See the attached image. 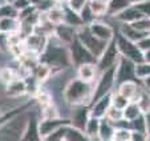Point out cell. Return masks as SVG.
<instances>
[{
  "mask_svg": "<svg viewBox=\"0 0 150 141\" xmlns=\"http://www.w3.org/2000/svg\"><path fill=\"white\" fill-rule=\"evenodd\" d=\"M136 73H137L138 80L149 76L150 75V64L149 63H141V64H137L136 65Z\"/></svg>",
  "mask_w": 150,
  "mask_h": 141,
  "instance_id": "cell-38",
  "label": "cell"
},
{
  "mask_svg": "<svg viewBox=\"0 0 150 141\" xmlns=\"http://www.w3.org/2000/svg\"><path fill=\"white\" fill-rule=\"evenodd\" d=\"M62 8H64V23H65L67 26H71L76 29L81 28L84 26V23H82L79 12L72 9L67 3L62 4Z\"/></svg>",
  "mask_w": 150,
  "mask_h": 141,
  "instance_id": "cell-17",
  "label": "cell"
},
{
  "mask_svg": "<svg viewBox=\"0 0 150 141\" xmlns=\"http://www.w3.org/2000/svg\"><path fill=\"white\" fill-rule=\"evenodd\" d=\"M145 119H146V130H147V136L150 137V112L145 113Z\"/></svg>",
  "mask_w": 150,
  "mask_h": 141,
  "instance_id": "cell-45",
  "label": "cell"
},
{
  "mask_svg": "<svg viewBox=\"0 0 150 141\" xmlns=\"http://www.w3.org/2000/svg\"><path fill=\"white\" fill-rule=\"evenodd\" d=\"M130 141H150V137L146 133H139V132H132Z\"/></svg>",
  "mask_w": 150,
  "mask_h": 141,
  "instance_id": "cell-42",
  "label": "cell"
},
{
  "mask_svg": "<svg viewBox=\"0 0 150 141\" xmlns=\"http://www.w3.org/2000/svg\"><path fill=\"white\" fill-rule=\"evenodd\" d=\"M104 119L109 120V121L112 122V124H117L118 121H121V120H124V113H122L121 109H117V108L112 107L108 109V112H106V116H105Z\"/></svg>",
  "mask_w": 150,
  "mask_h": 141,
  "instance_id": "cell-31",
  "label": "cell"
},
{
  "mask_svg": "<svg viewBox=\"0 0 150 141\" xmlns=\"http://www.w3.org/2000/svg\"><path fill=\"white\" fill-rule=\"evenodd\" d=\"M20 77L17 70L15 68H9V67H4L0 68V81L3 83L4 85H7L8 83H11L13 79Z\"/></svg>",
  "mask_w": 150,
  "mask_h": 141,
  "instance_id": "cell-29",
  "label": "cell"
},
{
  "mask_svg": "<svg viewBox=\"0 0 150 141\" xmlns=\"http://www.w3.org/2000/svg\"><path fill=\"white\" fill-rule=\"evenodd\" d=\"M100 122H101V120L96 119V117H92V116H89L88 121H86V125H85V128H84V132H85V135L88 136V137H91L92 141H93L94 138H98Z\"/></svg>",
  "mask_w": 150,
  "mask_h": 141,
  "instance_id": "cell-26",
  "label": "cell"
},
{
  "mask_svg": "<svg viewBox=\"0 0 150 141\" xmlns=\"http://www.w3.org/2000/svg\"><path fill=\"white\" fill-rule=\"evenodd\" d=\"M88 6L96 17L108 15V0H88Z\"/></svg>",
  "mask_w": 150,
  "mask_h": 141,
  "instance_id": "cell-24",
  "label": "cell"
},
{
  "mask_svg": "<svg viewBox=\"0 0 150 141\" xmlns=\"http://www.w3.org/2000/svg\"><path fill=\"white\" fill-rule=\"evenodd\" d=\"M6 4H8V1H7V0H0V8H1V7H4Z\"/></svg>",
  "mask_w": 150,
  "mask_h": 141,
  "instance_id": "cell-48",
  "label": "cell"
},
{
  "mask_svg": "<svg viewBox=\"0 0 150 141\" xmlns=\"http://www.w3.org/2000/svg\"><path fill=\"white\" fill-rule=\"evenodd\" d=\"M144 63H149L150 64V49L144 51Z\"/></svg>",
  "mask_w": 150,
  "mask_h": 141,
  "instance_id": "cell-46",
  "label": "cell"
},
{
  "mask_svg": "<svg viewBox=\"0 0 150 141\" xmlns=\"http://www.w3.org/2000/svg\"><path fill=\"white\" fill-rule=\"evenodd\" d=\"M114 130H116V128H114V125L112 124L109 120L101 119L100 130H98V138L100 140H113Z\"/></svg>",
  "mask_w": 150,
  "mask_h": 141,
  "instance_id": "cell-25",
  "label": "cell"
},
{
  "mask_svg": "<svg viewBox=\"0 0 150 141\" xmlns=\"http://www.w3.org/2000/svg\"><path fill=\"white\" fill-rule=\"evenodd\" d=\"M88 28L94 37H97L98 40L105 41V43L112 41L114 39V36H116V31H114V28L110 24L101 21V20H97V19L89 24Z\"/></svg>",
  "mask_w": 150,
  "mask_h": 141,
  "instance_id": "cell-8",
  "label": "cell"
},
{
  "mask_svg": "<svg viewBox=\"0 0 150 141\" xmlns=\"http://www.w3.org/2000/svg\"><path fill=\"white\" fill-rule=\"evenodd\" d=\"M20 27H21V21L16 17H4L0 19V32L4 33H17L20 32Z\"/></svg>",
  "mask_w": 150,
  "mask_h": 141,
  "instance_id": "cell-20",
  "label": "cell"
},
{
  "mask_svg": "<svg viewBox=\"0 0 150 141\" xmlns=\"http://www.w3.org/2000/svg\"><path fill=\"white\" fill-rule=\"evenodd\" d=\"M141 80H142V87H144V89H146L150 92V75L146 77H144V79H141Z\"/></svg>",
  "mask_w": 150,
  "mask_h": 141,
  "instance_id": "cell-44",
  "label": "cell"
},
{
  "mask_svg": "<svg viewBox=\"0 0 150 141\" xmlns=\"http://www.w3.org/2000/svg\"><path fill=\"white\" fill-rule=\"evenodd\" d=\"M27 93H28V89L23 77H16L6 85V96L8 97H20Z\"/></svg>",
  "mask_w": 150,
  "mask_h": 141,
  "instance_id": "cell-14",
  "label": "cell"
},
{
  "mask_svg": "<svg viewBox=\"0 0 150 141\" xmlns=\"http://www.w3.org/2000/svg\"><path fill=\"white\" fill-rule=\"evenodd\" d=\"M12 6L17 9V12H21V11H24L25 8L31 7L32 3H31V0H15L13 3H12Z\"/></svg>",
  "mask_w": 150,
  "mask_h": 141,
  "instance_id": "cell-41",
  "label": "cell"
},
{
  "mask_svg": "<svg viewBox=\"0 0 150 141\" xmlns=\"http://www.w3.org/2000/svg\"><path fill=\"white\" fill-rule=\"evenodd\" d=\"M132 27H134L141 32H145V33H150V19L149 17H141L134 23H132Z\"/></svg>",
  "mask_w": 150,
  "mask_h": 141,
  "instance_id": "cell-35",
  "label": "cell"
},
{
  "mask_svg": "<svg viewBox=\"0 0 150 141\" xmlns=\"http://www.w3.org/2000/svg\"><path fill=\"white\" fill-rule=\"evenodd\" d=\"M129 103H130V101H129L126 97L122 96V95H120L117 90H116V92H112V107L117 108V109L124 110L125 107H126Z\"/></svg>",
  "mask_w": 150,
  "mask_h": 141,
  "instance_id": "cell-32",
  "label": "cell"
},
{
  "mask_svg": "<svg viewBox=\"0 0 150 141\" xmlns=\"http://www.w3.org/2000/svg\"><path fill=\"white\" fill-rule=\"evenodd\" d=\"M97 73H98V69H97L96 64H81L77 67V77L82 81L86 83H94L97 80Z\"/></svg>",
  "mask_w": 150,
  "mask_h": 141,
  "instance_id": "cell-16",
  "label": "cell"
},
{
  "mask_svg": "<svg viewBox=\"0 0 150 141\" xmlns=\"http://www.w3.org/2000/svg\"><path fill=\"white\" fill-rule=\"evenodd\" d=\"M113 88H116V65L100 73V77L94 83L93 101L98 100L100 97L105 96V95L112 93Z\"/></svg>",
  "mask_w": 150,
  "mask_h": 141,
  "instance_id": "cell-3",
  "label": "cell"
},
{
  "mask_svg": "<svg viewBox=\"0 0 150 141\" xmlns=\"http://www.w3.org/2000/svg\"><path fill=\"white\" fill-rule=\"evenodd\" d=\"M136 63L120 56L116 64V87L124 81H138L136 73Z\"/></svg>",
  "mask_w": 150,
  "mask_h": 141,
  "instance_id": "cell-6",
  "label": "cell"
},
{
  "mask_svg": "<svg viewBox=\"0 0 150 141\" xmlns=\"http://www.w3.org/2000/svg\"><path fill=\"white\" fill-rule=\"evenodd\" d=\"M113 141H120V140H114V138H113Z\"/></svg>",
  "mask_w": 150,
  "mask_h": 141,
  "instance_id": "cell-51",
  "label": "cell"
},
{
  "mask_svg": "<svg viewBox=\"0 0 150 141\" xmlns=\"http://www.w3.org/2000/svg\"><path fill=\"white\" fill-rule=\"evenodd\" d=\"M110 105H112V93H109V95H105V96L100 97L98 100L92 103L91 108H89L91 116L92 117H96V119H100V120L104 119L105 116H106L108 109L110 108Z\"/></svg>",
  "mask_w": 150,
  "mask_h": 141,
  "instance_id": "cell-11",
  "label": "cell"
},
{
  "mask_svg": "<svg viewBox=\"0 0 150 141\" xmlns=\"http://www.w3.org/2000/svg\"><path fill=\"white\" fill-rule=\"evenodd\" d=\"M44 15H45V19L54 27L64 23V8H62V4H54Z\"/></svg>",
  "mask_w": 150,
  "mask_h": 141,
  "instance_id": "cell-19",
  "label": "cell"
},
{
  "mask_svg": "<svg viewBox=\"0 0 150 141\" xmlns=\"http://www.w3.org/2000/svg\"><path fill=\"white\" fill-rule=\"evenodd\" d=\"M79 14H80V17H81L82 23H84V26H89L92 21L96 20V16H94L93 12L91 11V8H89L88 4L82 7V8L79 11Z\"/></svg>",
  "mask_w": 150,
  "mask_h": 141,
  "instance_id": "cell-33",
  "label": "cell"
},
{
  "mask_svg": "<svg viewBox=\"0 0 150 141\" xmlns=\"http://www.w3.org/2000/svg\"><path fill=\"white\" fill-rule=\"evenodd\" d=\"M65 1H68V0H65Z\"/></svg>",
  "mask_w": 150,
  "mask_h": 141,
  "instance_id": "cell-52",
  "label": "cell"
},
{
  "mask_svg": "<svg viewBox=\"0 0 150 141\" xmlns=\"http://www.w3.org/2000/svg\"><path fill=\"white\" fill-rule=\"evenodd\" d=\"M91 107H85V105H80V107H74V112L72 115L71 120V125L74 128H79V129L84 130L86 121H88L89 116H91Z\"/></svg>",
  "mask_w": 150,
  "mask_h": 141,
  "instance_id": "cell-13",
  "label": "cell"
},
{
  "mask_svg": "<svg viewBox=\"0 0 150 141\" xmlns=\"http://www.w3.org/2000/svg\"><path fill=\"white\" fill-rule=\"evenodd\" d=\"M100 141H113V140H100Z\"/></svg>",
  "mask_w": 150,
  "mask_h": 141,
  "instance_id": "cell-50",
  "label": "cell"
},
{
  "mask_svg": "<svg viewBox=\"0 0 150 141\" xmlns=\"http://www.w3.org/2000/svg\"><path fill=\"white\" fill-rule=\"evenodd\" d=\"M133 4L141 12L142 16L150 19V0H136V1H133Z\"/></svg>",
  "mask_w": 150,
  "mask_h": 141,
  "instance_id": "cell-34",
  "label": "cell"
},
{
  "mask_svg": "<svg viewBox=\"0 0 150 141\" xmlns=\"http://www.w3.org/2000/svg\"><path fill=\"white\" fill-rule=\"evenodd\" d=\"M7 1H8L9 4H12V3H13V1H15V0H7Z\"/></svg>",
  "mask_w": 150,
  "mask_h": 141,
  "instance_id": "cell-49",
  "label": "cell"
},
{
  "mask_svg": "<svg viewBox=\"0 0 150 141\" xmlns=\"http://www.w3.org/2000/svg\"><path fill=\"white\" fill-rule=\"evenodd\" d=\"M9 49H11V47H9V35L0 32V52L7 53V52H9Z\"/></svg>",
  "mask_w": 150,
  "mask_h": 141,
  "instance_id": "cell-39",
  "label": "cell"
},
{
  "mask_svg": "<svg viewBox=\"0 0 150 141\" xmlns=\"http://www.w3.org/2000/svg\"><path fill=\"white\" fill-rule=\"evenodd\" d=\"M53 35L62 43L64 45H69L77 37V29L71 26H67L65 23L54 27Z\"/></svg>",
  "mask_w": 150,
  "mask_h": 141,
  "instance_id": "cell-12",
  "label": "cell"
},
{
  "mask_svg": "<svg viewBox=\"0 0 150 141\" xmlns=\"http://www.w3.org/2000/svg\"><path fill=\"white\" fill-rule=\"evenodd\" d=\"M117 92L126 97L129 101H136L138 99V95L141 92L137 81H124L117 85Z\"/></svg>",
  "mask_w": 150,
  "mask_h": 141,
  "instance_id": "cell-15",
  "label": "cell"
},
{
  "mask_svg": "<svg viewBox=\"0 0 150 141\" xmlns=\"http://www.w3.org/2000/svg\"><path fill=\"white\" fill-rule=\"evenodd\" d=\"M4 17H16V19H19V12L12 4L8 3L0 8V19H4Z\"/></svg>",
  "mask_w": 150,
  "mask_h": 141,
  "instance_id": "cell-36",
  "label": "cell"
},
{
  "mask_svg": "<svg viewBox=\"0 0 150 141\" xmlns=\"http://www.w3.org/2000/svg\"><path fill=\"white\" fill-rule=\"evenodd\" d=\"M67 4H68L72 9H74V11L79 12L82 7L88 4V0H68V1H67Z\"/></svg>",
  "mask_w": 150,
  "mask_h": 141,
  "instance_id": "cell-40",
  "label": "cell"
},
{
  "mask_svg": "<svg viewBox=\"0 0 150 141\" xmlns=\"http://www.w3.org/2000/svg\"><path fill=\"white\" fill-rule=\"evenodd\" d=\"M114 17H116L121 24H132V23H134L136 20L141 19V17H144V16H142L141 12L134 7V4H132L130 7H127L126 9H124L121 14H118Z\"/></svg>",
  "mask_w": 150,
  "mask_h": 141,
  "instance_id": "cell-18",
  "label": "cell"
},
{
  "mask_svg": "<svg viewBox=\"0 0 150 141\" xmlns=\"http://www.w3.org/2000/svg\"><path fill=\"white\" fill-rule=\"evenodd\" d=\"M130 129L132 132H139V133H146V119H145V115L142 113L141 116H138L137 119H134L133 121H130Z\"/></svg>",
  "mask_w": 150,
  "mask_h": 141,
  "instance_id": "cell-30",
  "label": "cell"
},
{
  "mask_svg": "<svg viewBox=\"0 0 150 141\" xmlns=\"http://www.w3.org/2000/svg\"><path fill=\"white\" fill-rule=\"evenodd\" d=\"M44 1H45V0H31L32 6H35V7H39L40 4H42Z\"/></svg>",
  "mask_w": 150,
  "mask_h": 141,
  "instance_id": "cell-47",
  "label": "cell"
},
{
  "mask_svg": "<svg viewBox=\"0 0 150 141\" xmlns=\"http://www.w3.org/2000/svg\"><path fill=\"white\" fill-rule=\"evenodd\" d=\"M64 141H92L91 137L85 135L84 130L79 129V128H74L72 125H68L65 130V137Z\"/></svg>",
  "mask_w": 150,
  "mask_h": 141,
  "instance_id": "cell-23",
  "label": "cell"
},
{
  "mask_svg": "<svg viewBox=\"0 0 150 141\" xmlns=\"http://www.w3.org/2000/svg\"><path fill=\"white\" fill-rule=\"evenodd\" d=\"M134 103H137L141 109V112L144 113H149L150 112V92L146 89H141L138 95V99L136 100Z\"/></svg>",
  "mask_w": 150,
  "mask_h": 141,
  "instance_id": "cell-28",
  "label": "cell"
},
{
  "mask_svg": "<svg viewBox=\"0 0 150 141\" xmlns=\"http://www.w3.org/2000/svg\"><path fill=\"white\" fill-rule=\"evenodd\" d=\"M20 141H44L41 135H40L39 120L35 116H29L28 119L25 120Z\"/></svg>",
  "mask_w": 150,
  "mask_h": 141,
  "instance_id": "cell-10",
  "label": "cell"
},
{
  "mask_svg": "<svg viewBox=\"0 0 150 141\" xmlns=\"http://www.w3.org/2000/svg\"><path fill=\"white\" fill-rule=\"evenodd\" d=\"M114 40H116L117 48H118V52L122 57H126V59L132 60L136 64L144 63V51L139 48L136 41H132V40L126 39L120 32H116Z\"/></svg>",
  "mask_w": 150,
  "mask_h": 141,
  "instance_id": "cell-2",
  "label": "cell"
},
{
  "mask_svg": "<svg viewBox=\"0 0 150 141\" xmlns=\"http://www.w3.org/2000/svg\"><path fill=\"white\" fill-rule=\"evenodd\" d=\"M113 138L114 140H120V141H130L132 129H129V128H116Z\"/></svg>",
  "mask_w": 150,
  "mask_h": 141,
  "instance_id": "cell-37",
  "label": "cell"
},
{
  "mask_svg": "<svg viewBox=\"0 0 150 141\" xmlns=\"http://www.w3.org/2000/svg\"><path fill=\"white\" fill-rule=\"evenodd\" d=\"M137 44H138V47L142 49V51H147V49H150V33L147 35L146 37H144L142 40H139Z\"/></svg>",
  "mask_w": 150,
  "mask_h": 141,
  "instance_id": "cell-43",
  "label": "cell"
},
{
  "mask_svg": "<svg viewBox=\"0 0 150 141\" xmlns=\"http://www.w3.org/2000/svg\"><path fill=\"white\" fill-rule=\"evenodd\" d=\"M122 113H124V120H126V121H133L134 119H137L138 116L142 115L141 109H139L138 104L134 101H130L129 104L125 107V109L122 110Z\"/></svg>",
  "mask_w": 150,
  "mask_h": 141,
  "instance_id": "cell-27",
  "label": "cell"
},
{
  "mask_svg": "<svg viewBox=\"0 0 150 141\" xmlns=\"http://www.w3.org/2000/svg\"><path fill=\"white\" fill-rule=\"evenodd\" d=\"M120 33H122L126 39L132 40V41L138 43L139 40H142L144 37H146L149 33H145L141 32L138 29H136L134 27H132V24H121V28H120Z\"/></svg>",
  "mask_w": 150,
  "mask_h": 141,
  "instance_id": "cell-21",
  "label": "cell"
},
{
  "mask_svg": "<svg viewBox=\"0 0 150 141\" xmlns=\"http://www.w3.org/2000/svg\"><path fill=\"white\" fill-rule=\"evenodd\" d=\"M132 4L133 0H108V16H117Z\"/></svg>",
  "mask_w": 150,
  "mask_h": 141,
  "instance_id": "cell-22",
  "label": "cell"
},
{
  "mask_svg": "<svg viewBox=\"0 0 150 141\" xmlns=\"http://www.w3.org/2000/svg\"><path fill=\"white\" fill-rule=\"evenodd\" d=\"M120 52H118V48H117V44H116V40H112V41L108 43V45H106V48H105V51L102 52V55L97 59V69H98V72L101 73V72H104V70L109 69V68L114 67V65L117 64V61H118L120 59Z\"/></svg>",
  "mask_w": 150,
  "mask_h": 141,
  "instance_id": "cell-7",
  "label": "cell"
},
{
  "mask_svg": "<svg viewBox=\"0 0 150 141\" xmlns=\"http://www.w3.org/2000/svg\"><path fill=\"white\" fill-rule=\"evenodd\" d=\"M65 125H71V120L65 119V117H56V119H41L39 120V129L40 135H41L42 140L53 133L54 130L60 129L61 127Z\"/></svg>",
  "mask_w": 150,
  "mask_h": 141,
  "instance_id": "cell-9",
  "label": "cell"
},
{
  "mask_svg": "<svg viewBox=\"0 0 150 141\" xmlns=\"http://www.w3.org/2000/svg\"><path fill=\"white\" fill-rule=\"evenodd\" d=\"M94 83L82 81L79 77L71 79L62 90V97H64L65 103L71 107H80V105L89 107V105H92Z\"/></svg>",
  "mask_w": 150,
  "mask_h": 141,
  "instance_id": "cell-1",
  "label": "cell"
},
{
  "mask_svg": "<svg viewBox=\"0 0 150 141\" xmlns=\"http://www.w3.org/2000/svg\"><path fill=\"white\" fill-rule=\"evenodd\" d=\"M77 39L85 45V48L88 49L96 59H98L101 56L102 52L106 48V45H108V43L101 41L97 37H94L89 31L88 26H82L81 28L77 29Z\"/></svg>",
  "mask_w": 150,
  "mask_h": 141,
  "instance_id": "cell-4",
  "label": "cell"
},
{
  "mask_svg": "<svg viewBox=\"0 0 150 141\" xmlns=\"http://www.w3.org/2000/svg\"><path fill=\"white\" fill-rule=\"evenodd\" d=\"M68 49H69V56H71L72 65H74L76 68L81 64H88V63L96 64L97 63V59L85 48V45L77 37L68 45Z\"/></svg>",
  "mask_w": 150,
  "mask_h": 141,
  "instance_id": "cell-5",
  "label": "cell"
}]
</instances>
